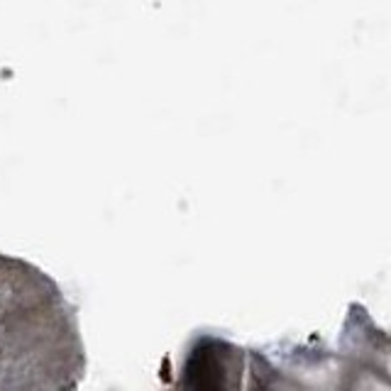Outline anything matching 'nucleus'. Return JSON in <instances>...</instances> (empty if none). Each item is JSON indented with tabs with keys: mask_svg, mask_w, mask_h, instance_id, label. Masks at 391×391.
I'll use <instances>...</instances> for the list:
<instances>
[{
	"mask_svg": "<svg viewBox=\"0 0 391 391\" xmlns=\"http://www.w3.org/2000/svg\"><path fill=\"white\" fill-rule=\"evenodd\" d=\"M183 391H222V367L210 342L198 345L188 357Z\"/></svg>",
	"mask_w": 391,
	"mask_h": 391,
	"instance_id": "1",
	"label": "nucleus"
}]
</instances>
